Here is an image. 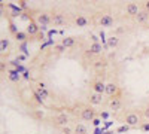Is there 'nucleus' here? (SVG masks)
<instances>
[{
    "label": "nucleus",
    "mask_w": 149,
    "mask_h": 134,
    "mask_svg": "<svg viewBox=\"0 0 149 134\" xmlns=\"http://www.w3.org/2000/svg\"><path fill=\"white\" fill-rule=\"evenodd\" d=\"M97 116H98L97 110H95L93 106H90V104L84 106V107L81 109V112H79V118H81L82 121H85V122H93Z\"/></svg>",
    "instance_id": "obj_1"
},
{
    "label": "nucleus",
    "mask_w": 149,
    "mask_h": 134,
    "mask_svg": "<svg viewBox=\"0 0 149 134\" xmlns=\"http://www.w3.org/2000/svg\"><path fill=\"white\" fill-rule=\"evenodd\" d=\"M34 21L39 24V27L40 30H46L48 26H51V22H52V17L49 12H39V14L36 15Z\"/></svg>",
    "instance_id": "obj_2"
},
{
    "label": "nucleus",
    "mask_w": 149,
    "mask_h": 134,
    "mask_svg": "<svg viewBox=\"0 0 149 134\" xmlns=\"http://www.w3.org/2000/svg\"><path fill=\"white\" fill-rule=\"evenodd\" d=\"M124 122L128 127H137L142 124V119H140V115L137 112H127L125 116H124Z\"/></svg>",
    "instance_id": "obj_3"
},
{
    "label": "nucleus",
    "mask_w": 149,
    "mask_h": 134,
    "mask_svg": "<svg viewBox=\"0 0 149 134\" xmlns=\"http://www.w3.org/2000/svg\"><path fill=\"white\" fill-rule=\"evenodd\" d=\"M51 17H52V22L51 26L54 27H61V26H66L67 24V15L63 14V12H51Z\"/></svg>",
    "instance_id": "obj_4"
},
{
    "label": "nucleus",
    "mask_w": 149,
    "mask_h": 134,
    "mask_svg": "<svg viewBox=\"0 0 149 134\" xmlns=\"http://www.w3.org/2000/svg\"><path fill=\"white\" fill-rule=\"evenodd\" d=\"M52 122H54V125L58 127V128H64V127L69 125V116H67L66 113H58V115L52 119Z\"/></svg>",
    "instance_id": "obj_5"
},
{
    "label": "nucleus",
    "mask_w": 149,
    "mask_h": 134,
    "mask_svg": "<svg viewBox=\"0 0 149 134\" xmlns=\"http://www.w3.org/2000/svg\"><path fill=\"white\" fill-rule=\"evenodd\" d=\"M119 92H121V90L116 83H113V82L106 83V92L104 94L107 95V99H113V97H116Z\"/></svg>",
    "instance_id": "obj_6"
},
{
    "label": "nucleus",
    "mask_w": 149,
    "mask_h": 134,
    "mask_svg": "<svg viewBox=\"0 0 149 134\" xmlns=\"http://www.w3.org/2000/svg\"><path fill=\"white\" fill-rule=\"evenodd\" d=\"M122 91L116 95V97H113V99H109V107H110V110H113V112H116V110H119V109L122 107Z\"/></svg>",
    "instance_id": "obj_7"
},
{
    "label": "nucleus",
    "mask_w": 149,
    "mask_h": 134,
    "mask_svg": "<svg viewBox=\"0 0 149 134\" xmlns=\"http://www.w3.org/2000/svg\"><path fill=\"white\" fill-rule=\"evenodd\" d=\"M113 22H115V19H113V17H112V15H109V14H102V15H100V19H98V26L109 28V27L113 26Z\"/></svg>",
    "instance_id": "obj_8"
},
{
    "label": "nucleus",
    "mask_w": 149,
    "mask_h": 134,
    "mask_svg": "<svg viewBox=\"0 0 149 134\" xmlns=\"http://www.w3.org/2000/svg\"><path fill=\"white\" fill-rule=\"evenodd\" d=\"M91 88H93V92H97V94H103L106 92V83L103 81H98V79H94L91 82Z\"/></svg>",
    "instance_id": "obj_9"
},
{
    "label": "nucleus",
    "mask_w": 149,
    "mask_h": 134,
    "mask_svg": "<svg viewBox=\"0 0 149 134\" xmlns=\"http://www.w3.org/2000/svg\"><path fill=\"white\" fill-rule=\"evenodd\" d=\"M140 10H142L140 6H139L137 3H134V2H130V3L125 5V14H127L128 17H133V18H134Z\"/></svg>",
    "instance_id": "obj_10"
},
{
    "label": "nucleus",
    "mask_w": 149,
    "mask_h": 134,
    "mask_svg": "<svg viewBox=\"0 0 149 134\" xmlns=\"http://www.w3.org/2000/svg\"><path fill=\"white\" fill-rule=\"evenodd\" d=\"M26 33L30 36V37H33V36H36V34H39V33H40V27H39V24H37L34 19H31V21L29 22L27 28H26Z\"/></svg>",
    "instance_id": "obj_11"
},
{
    "label": "nucleus",
    "mask_w": 149,
    "mask_h": 134,
    "mask_svg": "<svg viewBox=\"0 0 149 134\" xmlns=\"http://www.w3.org/2000/svg\"><path fill=\"white\" fill-rule=\"evenodd\" d=\"M88 103L90 106H98V104H102L103 103V94H97V92H91L88 95Z\"/></svg>",
    "instance_id": "obj_12"
},
{
    "label": "nucleus",
    "mask_w": 149,
    "mask_h": 134,
    "mask_svg": "<svg viewBox=\"0 0 149 134\" xmlns=\"http://www.w3.org/2000/svg\"><path fill=\"white\" fill-rule=\"evenodd\" d=\"M73 24L76 27H86L88 26V18H86L85 15H82V14H76L73 17Z\"/></svg>",
    "instance_id": "obj_13"
},
{
    "label": "nucleus",
    "mask_w": 149,
    "mask_h": 134,
    "mask_svg": "<svg viewBox=\"0 0 149 134\" xmlns=\"http://www.w3.org/2000/svg\"><path fill=\"white\" fill-rule=\"evenodd\" d=\"M149 21V12L142 9L137 15L134 17V22H137V24H146Z\"/></svg>",
    "instance_id": "obj_14"
},
{
    "label": "nucleus",
    "mask_w": 149,
    "mask_h": 134,
    "mask_svg": "<svg viewBox=\"0 0 149 134\" xmlns=\"http://www.w3.org/2000/svg\"><path fill=\"white\" fill-rule=\"evenodd\" d=\"M60 43L63 45L66 49L67 48H73L74 45H76V37H73V36H70V37H64V39H61Z\"/></svg>",
    "instance_id": "obj_15"
},
{
    "label": "nucleus",
    "mask_w": 149,
    "mask_h": 134,
    "mask_svg": "<svg viewBox=\"0 0 149 134\" xmlns=\"http://www.w3.org/2000/svg\"><path fill=\"white\" fill-rule=\"evenodd\" d=\"M88 51H90L93 55H100V54L103 52V48H102L100 43H91L90 48H88Z\"/></svg>",
    "instance_id": "obj_16"
},
{
    "label": "nucleus",
    "mask_w": 149,
    "mask_h": 134,
    "mask_svg": "<svg viewBox=\"0 0 149 134\" xmlns=\"http://www.w3.org/2000/svg\"><path fill=\"white\" fill-rule=\"evenodd\" d=\"M8 79H9L10 82H14V83L19 82V79H21L19 72H18V70H9V72H8Z\"/></svg>",
    "instance_id": "obj_17"
},
{
    "label": "nucleus",
    "mask_w": 149,
    "mask_h": 134,
    "mask_svg": "<svg viewBox=\"0 0 149 134\" xmlns=\"http://www.w3.org/2000/svg\"><path fill=\"white\" fill-rule=\"evenodd\" d=\"M73 131H74V134H88V128H86V125L81 124V122H78L76 125H74Z\"/></svg>",
    "instance_id": "obj_18"
},
{
    "label": "nucleus",
    "mask_w": 149,
    "mask_h": 134,
    "mask_svg": "<svg viewBox=\"0 0 149 134\" xmlns=\"http://www.w3.org/2000/svg\"><path fill=\"white\" fill-rule=\"evenodd\" d=\"M119 45V37L118 36H110L107 39V48H118Z\"/></svg>",
    "instance_id": "obj_19"
},
{
    "label": "nucleus",
    "mask_w": 149,
    "mask_h": 134,
    "mask_svg": "<svg viewBox=\"0 0 149 134\" xmlns=\"http://www.w3.org/2000/svg\"><path fill=\"white\" fill-rule=\"evenodd\" d=\"M36 92L40 95V99H42L43 101L48 100L49 95H51V94H49V91H48V88H45V90H43V88H36Z\"/></svg>",
    "instance_id": "obj_20"
},
{
    "label": "nucleus",
    "mask_w": 149,
    "mask_h": 134,
    "mask_svg": "<svg viewBox=\"0 0 149 134\" xmlns=\"http://www.w3.org/2000/svg\"><path fill=\"white\" fill-rule=\"evenodd\" d=\"M30 115H31V118H33V119H36V121H42L45 113H43V110H33Z\"/></svg>",
    "instance_id": "obj_21"
},
{
    "label": "nucleus",
    "mask_w": 149,
    "mask_h": 134,
    "mask_svg": "<svg viewBox=\"0 0 149 134\" xmlns=\"http://www.w3.org/2000/svg\"><path fill=\"white\" fill-rule=\"evenodd\" d=\"M15 37H17V40L22 42V40H26V39H29V34H27V33H22V31H17V34H15Z\"/></svg>",
    "instance_id": "obj_22"
},
{
    "label": "nucleus",
    "mask_w": 149,
    "mask_h": 134,
    "mask_svg": "<svg viewBox=\"0 0 149 134\" xmlns=\"http://www.w3.org/2000/svg\"><path fill=\"white\" fill-rule=\"evenodd\" d=\"M52 51H55L57 54H63V52L66 51V48H64L63 45H61V43H60V45H55V46L52 48Z\"/></svg>",
    "instance_id": "obj_23"
},
{
    "label": "nucleus",
    "mask_w": 149,
    "mask_h": 134,
    "mask_svg": "<svg viewBox=\"0 0 149 134\" xmlns=\"http://www.w3.org/2000/svg\"><path fill=\"white\" fill-rule=\"evenodd\" d=\"M36 88H43V90H45V88H46V83H45L43 81H39V82L36 83Z\"/></svg>",
    "instance_id": "obj_24"
},
{
    "label": "nucleus",
    "mask_w": 149,
    "mask_h": 134,
    "mask_svg": "<svg viewBox=\"0 0 149 134\" xmlns=\"http://www.w3.org/2000/svg\"><path fill=\"white\" fill-rule=\"evenodd\" d=\"M98 118H102V119H107V118H109V113H107V112H100V113H98Z\"/></svg>",
    "instance_id": "obj_25"
},
{
    "label": "nucleus",
    "mask_w": 149,
    "mask_h": 134,
    "mask_svg": "<svg viewBox=\"0 0 149 134\" xmlns=\"http://www.w3.org/2000/svg\"><path fill=\"white\" fill-rule=\"evenodd\" d=\"M93 124H94V127H98V125H100V124H102V121H100V118H98V116H97V118H95V119L93 121Z\"/></svg>",
    "instance_id": "obj_26"
},
{
    "label": "nucleus",
    "mask_w": 149,
    "mask_h": 134,
    "mask_svg": "<svg viewBox=\"0 0 149 134\" xmlns=\"http://www.w3.org/2000/svg\"><path fill=\"white\" fill-rule=\"evenodd\" d=\"M128 128H130L128 125H122V127H119V128H118V133H124V131H127Z\"/></svg>",
    "instance_id": "obj_27"
},
{
    "label": "nucleus",
    "mask_w": 149,
    "mask_h": 134,
    "mask_svg": "<svg viewBox=\"0 0 149 134\" xmlns=\"http://www.w3.org/2000/svg\"><path fill=\"white\" fill-rule=\"evenodd\" d=\"M143 116L146 118V119H149V106L145 109V110H143Z\"/></svg>",
    "instance_id": "obj_28"
},
{
    "label": "nucleus",
    "mask_w": 149,
    "mask_h": 134,
    "mask_svg": "<svg viewBox=\"0 0 149 134\" xmlns=\"http://www.w3.org/2000/svg\"><path fill=\"white\" fill-rule=\"evenodd\" d=\"M5 48H8V40L2 39V51H5Z\"/></svg>",
    "instance_id": "obj_29"
},
{
    "label": "nucleus",
    "mask_w": 149,
    "mask_h": 134,
    "mask_svg": "<svg viewBox=\"0 0 149 134\" xmlns=\"http://www.w3.org/2000/svg\"><path fill=\"white\" fill-rule=\"evenodd\" d=\"M143 9L149 12V2H145V3H143Z\"/></svg>",
    "instance_id": "obj_30"
},
{
    "label": "nucleus",
    "mask_w": 149,
    "mask_h": 134,
    "mask_svg": "<svg viewBox=\"0 0 149 134\" xmlns=\"http://www.w3.org/2000/svg\"><path fill=\"white\" fill-rule=\"evenodd\" d=\"M142 130H143V131H149V124H145V125H142Z\"/></svg>",
    "instance_id": "obj_31"
}]
</instances>
